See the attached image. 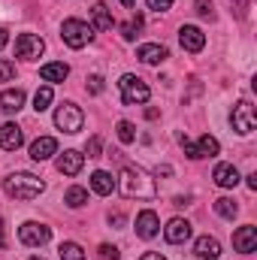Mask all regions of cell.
I'll return each instance as SVG.
<instances>
[{"instance_id":"1f68e13d","label":"cell","mask_w":257,"mask_h":260,"mask_svg":"<svg viewBox=\"0 0 257 260\" xmlns=\"http://www.w3.org/2000/svg\"><path fill=\"white\" fill-rule=\"evenodd\" d=\"M100 257L103 260H121V251L115 245H100Z\"/></svg>"},{"instance_id":"2e32d148","label":"cell","mask_w":257,"mask_h":260,"mask_svg":"<svg viewBox=\"0 0 257 260\" xmlns=\"http://www.w3.org/2000/svg\"><path fill=\"white\" fill-rule=\"evenodd\" d=\"M21 142H24V133L18 124H3L0 127V148H6V151H15V148H21Z\"/></svg>"},{"instance_id":"74e56055","label":"cell","mask_w":257,"mask_h":260,"mask_svg":"<svg viewBox=\"0 0 257 260\" xmlns=\"http://www.w3.org/2000/svg\"><path fill=\"white\" fill-rule=\"evenodd\" d=\"M248 188H251V191H257V173H251V176H248Z\"/></svg>"},{"instance_id":"7c38bea8","label":"cell","mask_w":257,"mask_h":260,"mask_svg":"<svg viewBox=\"0 0 257 260\" xmlns=\"http://www.w3.org/2000/svg\"><path fill=\"white\" fill-rule=\"evenodd\" d=\"M164 236H167V242H173V245H182V242H188V239H191V224H188L185 218H173V221L167 224Z\"/></svg>"},{"instance_id":"e0dca14e","label":"cell","mask_w":257,"mask_h":260,"mask_svg":"<svg viewBox=\"0 0 257 260\" xmlns=\"http://www.w3.org/2000/svg\"><path fill=\"white\" fill-rule=\"evenodd\" d=\"M55 151H58V139H55V136H40V139H34V145H30V157H34V160H49Z\"/></svg>"},{"instance_id":"9c48e42d","label":"cell","mask_w":257,"mask_h":260,"mask_svg":"<svg viewBox=\"0 0 257 260\" xmlns=\"http://www.w3.org/2000/svg\"><path fill=\"white\" fill-rule=\"evenodd\" d=\"M233 248H236L239 254H254L257 251V227H251V224L239 227V230L233 233Z\"/></svg>"},{"instance_id":"5bb4252c","label":"cell","mask_w":257,"mask_h":260,"mask_svg":"<svg viewBox=\"0 0 257 260\" xmlns=\"http://www.w3.org/2000/svg\"><path fill=\"white\" fill-rule=\"evenodd\" d=\"M212 179H215L218 188H236L239 185V170L233 164H218L215 173H212Z\"/></svg>"},{"instance_id":"cb8c5ba5","label":"cell","mask_w":257,"mask_h":260,"mask_svg":"<svg viewBox=\"0 0 257 260\" xmlns=\"http://www.w3.org/2000/svg\"><path fill=\"white\" fill-rule=\"evenodd\" d=\"M215 212L221 215V218H236V212H239V206H236V200H230V197H221V200H215Z\"/></svg>"},{"instance_id":"83f0119b","label":"cell","mask_w":257,"mask_h":260,"mask_svg":"<svg viewBox=\"0 0 257 260\" xmlns=\"http://www.w3.org/2000/svg\"><path fill=\"white\" fill-rule=\"evenodd\" d=\"M118 139H121L124 145H130V142L136 139V130H133L130 121H118Z\"/></svg>"},{"instance_id":"d4e9b609","label":"cell","mask_w":257,"mask_h":260,"mask_svg":"<svg viewBox=\"0 0 257 260\" xmlns=\"http://www.w3.org/2000/svg\"><path fill=\"white\" fill-rule=\"evenodd\" d=\"M64 203L70 209H82V206L88 203V191H85V188H70L64 194Z\"/></svg>"},{"instance_id":"7402d4cb","label":"cell","mask_w":257,"mask_h":260,"mask_svg":"<svg viewBox=\"0 0 257 260\" xmlns=\"http://www.w3.org/2000/svg\"><path fill=\"white\" fill-rule=\"evenodd\" d=\"M218 148H221V145H218V139H215V136H209V133H206V136H200V142H194L197 160H200V157H215V154H218Z\"/></svg>"},{"instance_id":"ac0fdd59","label":"cell","mask_w":257,"mask_h":260,"mask_svg":"<svg viewBox=\"0 0 257 260\" xmlns=\"http://www.w3.org/2000/svg\"><path fill=\"white\" fill-rule=\"evenodd\" d=\"M82 164H85V154H79V151H64L61 157H58V173H64V176H76L79 170H82Z\"/></svg>"},{"instance_id":"7a4b0ae2","label":"cell","mask_w":257,"mask_h":260,"mask_svg":"<svg viewBox=\"0 0 257 260\" xmlns=\"http://www.w3.org/2000/svg\"><path fill=\"white\" fill-rule=\"evenodd\" d=\"M3 191L12 197V200H37V197L46 191V185H43L40 176H30V173H12L9 179H3Z\"/></svg>"},{"instance_id":"5b68a950","label":"cell","mask_w":257,"mask_h":260,"mask_svg":"<svg viewBox=\"0 0 257 260\" xmlns=\"http://www.w3.org/2000/svg\"><path fill=\"white\" fill-rule=\"evenodd\" d=\"M230 121H233V130H236V133H242V136H248V133H251V130L257 127L254 106H251L248 100H239V103L233 106V115H230Z\"/></svg>"},{"instance_id":"d6a6232c","label":"cell","mask_w":257,"mask_h":260,"mask_svg":"<svg viewBox=\"0 0 257 260\" xmlns=\"http://www.w3.org/2000/svg\"><path fill=\"white\" fill-rule=\"evenodd\" d=\"M197 12L203 15V18H212L215 12H212V0H197Z\"/></svg>"},{"instance_id":"6da1fadb","label":"cell","mask_w":257,"mask_h":260,"mask_svg":"<svg viewBox=\"0 0 257 260\" xmlns=\"http://www.w3.org/2000/svg\"><path fill=\"white\" fill-rule=\"evenodd\" d=\"M121 194L127 197V200H133V197L136 200H151V197L157 194V185L139 167H124L121 170Z\"/></svg>"},{"instance_id":"3957f363","label":"cell","mask_w":257,"mask_h":260,"mask_svg":"<svg viewBox=\"0 0 257 260\" xmlns=\"http://www.w3.org/2000/svg\"><path fill=\"white\" fill-rule=\"evenodd\" d=\"M91 37H94L91 24H85V21H79V18H67L64 27H61V40H64L70 49H82V46H88Z\"/></svg>"},{"instance_id":"603a6c76","label":"cell","mask_w":257,"mask_h":260,"mask_svg":"<svg viewBox=\"0 0 257 260\" xmlns=\"http://www.w3.org/2000/svg\"><path fill=\"white\" fill-rule=\"evenodd\" d=\"M91 18H94V24H97V30H112V15H109V9L103 6V3H94V9H91Z\"/></svg>"},{"instance_id":"f35d334b","label":"cell","mask_w":257,"mask_h":260,"mask_svg":"<svg viewBox=\"0 0 257 260\" xmlns=\"http://www.w3.org/2000/svg\"><path fill=\"white\" fill-rule=\"evenodd\" d=\"M6 43H9V37H6V30H3V27H0V49H3V46H6Z\"/></svg>"},{"instance_id":"d590c367","label":"cell","mask_w":257,"mask_h":260,"mask_svg":"<svg viewBox=\"0 0 257 260\" xmlns=\"http://www.w3.org/2000/svg\"><path fill=\"white\" fill-rule=\"evenodd\" d=\"M154 176H173V167H157Z\"/></svg>"},{"instance_id":"e575fe53","label":"cell","mask_w":257,"mask_h":260,"mask_svg":"<svg viewBox=\"0 0 257 260\" xmlns=\"http://www.w3.org/2000/svg\"><path fill=\"white\" fill-rule=\"evenodd\" d=\"M88 91H91V94H100V91H103V79H100V76H91V79H88Z\"/></svg>"},{"instance_id":"ffe728a7","label":"cell","mask_w":257,"mask_h":260,"mask_svg":"<svg viewBox=\"0 0 257 260\" xmlns=\"http://www.w3.org/2000/svg\"><path fill=\"white\" fill-rule=\"evenodd\" d=\"M91 188H94L100 197H109L112 191H115V179H112V173H106V170H97V173L91 176Z\"/></svg>"},{"instance_id":"ba28073f","label":"cell","mask_w":257,"mask_h":260,"mask_svg":"<svg viewBox=\"0 0 257 260\" xmlns=\"http://www.w3.org/2000/svg\"><path fill=\"white\" fill-rule=\"evenodd\" d=\"M43 49H46V43L37 34H21L15 40V58H21V61H37L43 55Z\"/></svg>"},{"instance_id":"f1b7e54d","label":"cell","mask_w":257,"mask_h":260,"mask_svg":"<svg viewBox=\"0 0 257 260\" xmlns=\"http://www.w3.org/2000/svg\"><path fill=\"white\" fill-rule=\"evenodd\" d=\"M85 151H88V157H100V151H103L100 136H91V139H88V145H85Z\"/></svg>"},{"instance_id":"4dcf8cb0","label":"cell","mask_w":257,"mask_h":260,"mask_svg":"<svg viewBox=\"0 0 257 260\" xmlns=\"http://www.w3.org/2000/svg\"><path fill=\"white\" fill-rule=\"evenodd\" d=\"M15 76V64L12 61H0V82H9Z\"/></svg>"},{"instance_id":"d6986e66","label":"cell","mask_w":257,"mask_h":260,"mask_svg":"<svg viewBox=\"0 0 257 260\" xmlns=\"http://www.w3.org/2000/svg\"><path fill=\"white\" fill-rule=\"evenodd\" d=\"M24 106V91L15 88V91H0V112H18Z\"/></svg>"},{"instance_id":"8d00e7d4","label":"cell","mask_w":257,"mask_h":260,"mask_svg":"<svg viewBox=\"0 0 257 260\" xmlns=\"http://www.w3.org/2000/svg\"><path fill=\"white\" fill-rule=\"evenodd\" d=\"M139 260H167V257H160V254H154V251H145Z\"/></svg>"},{"instance_id":"ab89813d","label":"cell","mask_w":257,"mask_h":260,"mask_svg":"<svg viewBox=\"0 0 257 260\" xmlns=\"http://www.w3.org/2000/svg\"><path fill=\"white\" fill-rule=\"evenodd\" d=\"M121 3H124V6H127V9H130V6H136V0H121Z\"/></svg>"},{"instance_id":"836d02e7","label":"cell","mask_w":257,"mask_h":260,"mask_svg":"<svg viewBox=\"0 0 257 260\" xmlns=\"http://www.w3.org/2000/svg\"><path fill=\"white\" fill-rule=\"evenodd\" d=\"M173 6V0H148V9H154V12H167Z\"/></svg>"},{"instance_id":"4fadbf2b","label":"cell","mask_w":257,"mask_h":260,"mask_svg":"<svg viewBox=\"0 0 257 260\" xmlns=\"http://www.w3.org/2000/svg\"><path fill=\"white\" fill-rule=\"evenodd\" d=\"M136 58H139L142 64H164V61L170 58V52H167L164 46H157V43H145V46L136 49Z\"/></svg>"},{"instance_id":"60d3db41","label":"cell","mask_w":257,"mask_h":260,"mask_svg":"<svg viewBox=\"0 0 257 260\" xmlns=\"http://www.w3.org/2000/svg\"><path fill=\"white\" fill-rule=\"evenodd\" d=\"M0 248H3V221H0Z\"/></svg>"},{"instance_id":"9a60e30c","label":"cell","mask_w":257,"mask_h":260,"mask_svg":"<svg viewBox=\"0 0 257 260\" xmlns=\"http://www.w3.org/2000/svg\"><path fill=\"white\" fill-rule=\"evenodd\" d=\"M194 254L200 260H218L221 257V242L215 236H200L197 245H194Z\"/></svg>"},{"instance_id":"4316f807","label":"cell","mask_w":257,"mask_h":260,"mask_svg":"<svg viewBox=\"0 0 257 260\" xmlns=\"http://www.w3.org/2000/svg\"><path fill=\"white\" fill-rule=\"evenodd\" d=\"M52 97H55V94H52V88H40V91L34 94V109H37V112H43V109H49V103H52Z\"/></svg>"},{"instance_id":"b9f144b4","label":"cell","mask_w":257,"mask_h":260,"mask_svg":"<svg viewBox=\"0 0 257 260\" xmlns=\"http://www.w3.org/2000/svg\"><path fill=\"white\" fill-rule=\"evenodd\" d=\"M30 260H43V257H30Z\"/></svg>"},{"instance_id":"30bf717a","label":"cell","mask_w":257,"mask_h":260,"mask_svg":"<svg viewBox=\"0 0 257 260\" xmlns=\"http://www.w3.org/2000/svg\"><path fill=\"white\" fill-rule=\"evenodd\" d=\"M179 43H182V49L185 52H203V46H206V37H203V30L200 27H194V24H185L182 30H179Z\"/></svg>"},{"instance_id":"8992f818","label":"cell","mask_w":257,"mask_h":260,"mask_svg":"<svg viewBox=\"0 0 257 260\" xmlns=\"http://www.w3.org/2000/svg\"><path fill=\"white\" fill-rule=\"evenodd\" d=\"M82 121H85V115H82V109L76 103H64L55 112V124L64 130V133H79L82 130Z\"/></svg>"},{"instance_id":"44dd1931","label":"cell","mask_w":257,"mask_h":260,"mask_svg":"<svg viewBox=\"0 0 257 260\" xmlns=\"http://www.w3.org/2000/svg\"><path fill=\"white\" fill-rule=\"evenodd\" d=\"M67 76H70V67L67 64H46V67H40V79L43 82H64Z\"/></svg>"},{"instance_id":"8fae6325","label":"cell","mask_w":257,"mask_h":260,"mask_svg":"<svg viewBox=\"0 0 257 260\" xmlns=\"http://www.w3.org/2000/svg\"><path fill=\"white\" fill-rule=\"evenodd\" d=\"M157 227H160V221H157V215H154L151 209H145V212L136 215V236L154 239V236H157Z\"/></svg>"},{"instance_id":"277c9868","label":"cell","mask_w":257,"mask_h":260,"mask_svg":"<svg viewBox=\"0 0 257 260\" xmlns=\"http://www.w3.org/2000/svg\"><path fill=\"white\" fill-rule=\"evenodd\" d=\"M118 88H121V100L133 106V103H145L148 97H151V91H148V85L139 79V76H121V82H118Z\"/></svg>"},{"instance_id":"f546056e","label":"cell","mask_w":257,"mask_h":260,"mask_svg":"<svg viewBox=\"0 0 257 260\" xmlns=\"http://www.w3.org/2000/svg\"><path fill=\"white\" fill-rule=\"evenodd\" d=\"M139 24H142V18H139V15H136V24H121V37H124V40H136Z\"/></svg>"},{"instance_id":"52a82bcc","label":"cell","mask_w":257,"mask_h":260,"mask_svg":"<svg viewBox=\"0 0 257 260\" xmlns=\"http://www.w3.org/2000/svg\"><path fill=\"white\" fill-rule=\"evenodd\" d=\"M18 239H21L24 245H30V248H40V245H46V242L52 239V227L37 224V221H27V224L18 227Z\"/></svg>"},{"instance_id":"484cf974","label":"cell","mask_w":257,"mask_h":260,"mask_svg":"<svg viewBox=\"0 0 257 260\" xmlns=\"http://www.w3.org/2000/svg\"><path fill=\"white\" fill-rule=\"evenodd\" d=\"M58 254H61V260H85V251L79 242H61Z\"/></svg>"}]
</instances>
